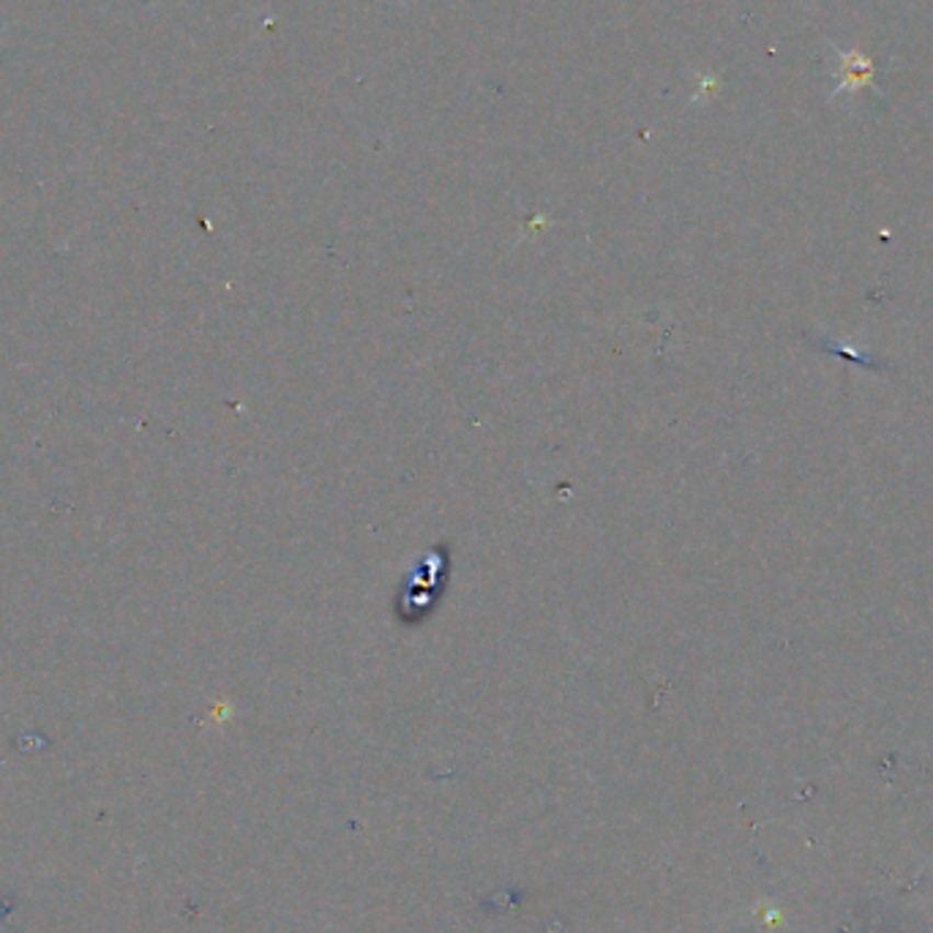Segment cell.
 I'll return each instance as SVG.
<instances>
[{
  "mask_svg": "<svg viewBox=\"0 0 933 933\" xmlns=\"http://www.w3.org/2000/svg\"><path fill=\"white\" fill-rule=\"evenodd\" d=\"M827 49H830L832 55H835V86H832V91L827 93V99L830 102H835L838 96H843V93H849V96H857L860 91H865V88L874 86V75H876V66L874 60H871V55H865L863 49L852 47V49H843L838 47L835 42H830L827 38Z\"/></svg>",
  "mask_w": 933,
  "mask_h": 933,
  "instance_id": "1",
  "label": "cell"
}]
</instances>
